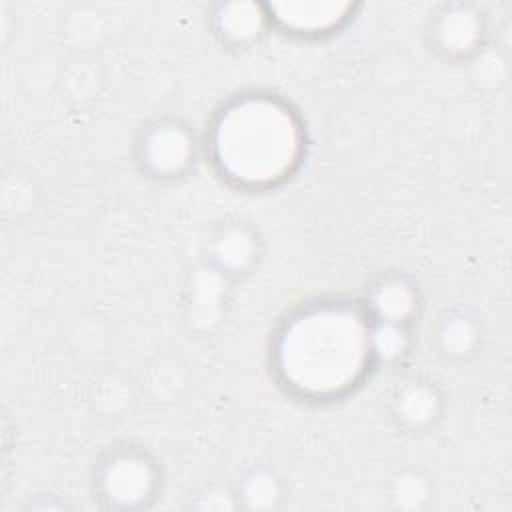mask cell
Returning a JSON list of instances; mask_svg holds the SVG:
<instances>
[{
  "mask_svg": "<svg viewBox=\"0 0 512 512\" xmlns=\"http://www.w3.org/2000/svg\"><path fill=\"white\" fill-rule=\"evenodd\" d=\"M272 358L292 394L310 402L344 396L376 364L364 306L342 300L304 304L280 326Z\"/></svg>",
  "mask_w": 512,
  "mask_h": 512,
  "instance_id": "obj_1",
  "label": "cell"
},
{
  "mask_svg": "<svg viewBox=\"0 0 512 512\" xmlns=\"http://www.w3.org/2000/svg\"><path fill=\"white\" fill-rule=\"evenodd\" d=\"M208 148L222 178L246 190H266L298 168L302 122L272 94H242L216 114Z\"/></svg>",
  "mask_w": 512,
  "mask_h": 512,
  "instance_id": "obj_2",
  "label": "cell"
},
{
  "mask_svg": "<svg viewBox=\"0 0 512 512\" xmlns=\"http://www.w3.org/2000/svg\"><path fill=\"white\" fill-rule=\"evenodd\" d=\"M94 498L102 508L138 510L160 490V470L152 456L132 444L110 448L94 468Z\"/></svg>",
  "mask_w": 512,
  "mask_h": 512,
  "instance_id": "obj_3",
  "label": "cell"
},
{
  "mask_svg": "<svg viewBox=\"0 0 512 512\" xmlns=\"http://www.w3.org/2000/svg\"><path fill=\"white\" fill-rule=\"evenodd\" d=\"M196 156L194 134L178 118H156L148 122L136 140V160L152 178L182 176Z\"/></svg>",
  "mask_w": 512,
  "mask_h": 512,
  "instance_id": "obj_4",
  "label": "cell"
},
{
  "mask_svg": "<svg viewBox=\"0 0 512 512\" xmlns=\"http://www.w3.org/2000/svg\"><path fill=\"white\" fill-rule=\"evenodd\" d=\"M258 258V232L242 220L222 222L212 232L206 246V264L214 266L232 280L248 274L256 266Z\"/></svg>",
  "mask_w": 512,
  "mask_h": 512,
  "instance_id": "obj_5",
  "label": "cell"
},
{
  "mask_svg": "<svg viewBox=\"0 0 512 512\" xmlns=\"http://www.w3.org/2000/svg\"><path fill=\"white\" fill-rule=\"evenodd\" d=\"M388 410L398 428L424 432L440 420L444 398L434 382L426 378H406L392 388Z\"/></svg>",
  "mask_w": 512,
  "mask_h": 512,
  "instance_id": "obj_6",
  "label": "cell"
},
{
  "mask_svg": "<svg viewBox=\"0 0 512 512\" xmlns=\"http://www.w3.org/2000/svg\"><path fill=\"white\" fill-rule=\"evenodd\" d=\"M432 42L452 60H468L484 46V16L474 6L450 4L432 22Z\"/></svg>",
  "mask_w": 512,
  "mask_h": 512,
  "instance_id": "obj_7",
  "label": "cell"
},
{
  "mask_svg": "<svg viewBox=\"0 0 512 512\" xmlns=\"http://www.w3.org/2000/svg\"><path fill=\"white\" fill-rule=\"evenodd\" d=\"M362 306L374 322L414 326L422 300L418 286L410 278L402 274H386L372 282Z\"/></svg>",
  "mask_w": 512,
  "mask_h": 512,
  "instance_id": "obj_8",
  "label": "cell"
},
{
  "mask_svg": "<svg viewBox=\"0 0 512 512\" xmlns=\"http://www.w3.org/2000/svg\"><path fill=\"white\" fill-rule=\"evenodd\" d=\"M268 12V20L280 26L282 30H290L296 34H330L338 30L352 12L350 4H334V2H290V4H268L264 6Z\"/></svg>",
  "mask_w": 512,
  "mask_h": 512,
  "instance_id": "obj_9",
  "label": "cell"
},
{
  "mask_svg": "<svg viewBox=\"0 0 512 512\" xmlns=\"http://www.w3.org/2000/svg\"><path fill=\"white\" fill-rule=\"evenodd\" d=\"M230 282L232 278H228L226 274H222L220 270L206 262L192 274L186 298L188 322L192 324V328L206 332L220 322L228 292L226 286Z\"/></svg>",
  "mask_w": 512,
  "mask_h": 512,
  "instance_id": "obj_10",
  "label": "cell"
},
{
  "mask_svg": "<svg viewBox=\"0 0 512 512\" xmlns=\"http://www.w3.org/2000/svg\"><path fill=\"white\" fill-rule=\"evenodd\" d=\"M482 340V328L474 316L464 310H450L438 318L434 344L438 354L450 362H462L476 354Z\"/></svg>",
  "mask_w": 512,
  "mask_h": 512,
  "instance_id": "obj_11",
  "label": "cell"
},
{
  "mask_svg": "<svg viewBox=\"0 0 512 512\" xmlns=\"http://www.w3.org/2000/svg\"><path fill=\"white\" fill-rule=\"evenodd\" d=\"M238 506L244 510H274L286 500V484L270 466L248 468L234 484Z\"/></svg>",
  "mask_w": 512,
  "mask_h": 512,
  "instance_id": "obj_12",
  "label": "cell"
},
{
  "mask_svg": "<svg viewBox=\"0 0 512 512\" xmlns=\"http://www.w3.org/2000/svg\"><path fill=\"white\" fill-rule=\"evenodd\" d=\"M220 14H216V30L232 46H244L256 40L262 32L266 14H260L254 4H226L220 6Z\"/></svg>",
  "mask_w": 512,
  "mask_h": 512,
  "instance_id": "obj_13",
  "label": "cell"
},
{
  "mask_svg": "<svg viewBox=\"0 0 512 512\" xmlns=\"http://www.w3.org/2000/svg\"><path fill=\"white\" fill-rule=\"evenodd\" d=\"M370 340L376 364H396L410 350L412 326L370 320Z\"/></svg>",
  "mask_w": 512,
  "mask_h": 512,
  "instance_id": "obj_14",
  "label": "cell"
},
{
  "mask_svg": "<svg viewBox=\"0 0 512 512\" xmlns=\"http://www.w3.org/2000/svg\"><path fill=\"white\" fill-rule=\"evenodd\" d=\"M388 498L392 506L400 510L426 508L432 500V482L418 470H400L390 480Z\"/></svg>",
  "mask_w": 512,
  "mask_h": 512,
  "instance_id": "obj_15",
  "label": "cell"
},
{
  "mask_svg": "<svg viewBox=\"0 0 512 512\" xmlns=\"http://www.w3.org/2000/svg\"><path fill=\"white\" fill-rule=\"evenodd\" d=\"M472 80L480 86H496L498 82H504L506 76V60L494 50L492 46H482L476 54H472L468 60Z\"/></svg>",
  "mask_w": 512,
  "mask_h": 512,
  "instance_id": "obj_16",
  "label": "cell"
},
{
  "mask_svg": "<svg viewBox=\"0 0 512 512\" xmlns=\"http://www.w3.org/2000/svg\"><path fill=\"white\" fill-rule=\"evenodd\" d=\"M190 506L192 508H200V510H232V508H240L234 484L232 486H220V484L206 486L200 494L194 496V500H190Z\"/></svg>",
  "mask_w": 512,
  "mask_h": 512,
  "instance_id": "obj_17",
  "label": "cell"
}]
</instances>
